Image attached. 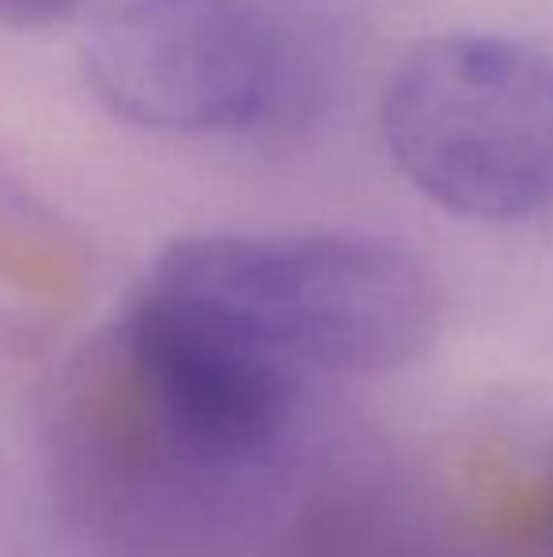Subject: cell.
Listing matches in <instances>:
<instances>
[{
	"instance_id": "obj_5",
	"label": "cell",
	"mask_w": 553,
	"mask_h": 557,
	"mask_svg": "<svg viewBox=\"0 0 553 557\" xmlns=\"http://www.w3.org/2000/svg\"><path fill=\"white\" fill-rule=\"evenodd\" d=\"M76 4L80 0H0V27H12V30L53 27L65 15H73Z\"/></svg>"
},
{
	"instance_id": "obj_2",
	"label": "cell",
	"mask_w": 553,
	"mask_h": 557,
	"mask_svg": "<svg viewBox=\"0 0 553 557\" xmlns=\"http://www.w3.org/2000/svg\"><path fill=\"white\" fill-rule=\"evenodd\" d=\"M399 171L470 221H524L553 201V58L497 35L417 46L384 96Z\"/></svg>"
},
{
	"instance_id": "obj_4",
	"label": "cell",
	"mask_w": 553,
	"mask_h": 557,
	"mask_svg": "<svg viewBox=\"0 0 553 557\" xmlns=\"http://www.w3.org/2000/svg\"><path fill=\"white\" fill-rule=\"evenodd\" d=\"M126 352L155 418L193 455L251 459L277 441L296 380L190 308L140 285Z\"/></svg>"
},
{
	"instance_id": "obj_6",
	"label": "cell",
	"mask_w": 553,
	"mask_h": 557,
	"mask_svg": "<svg viewBox=\"0 0 553 557\" xmlns=\"http://www.w3.org/2000/svg\"><path fill=\"white\" fill-rule=\"evenodd\" d=\"M546 508H550V523H553V470H550V490H546Z\"/></svg>"
},
{
	"instance_id": "obj_3",
	"label": "cell",
	"mask_w": 553,
	"mask_h": 557,
	"mask_svg": "<svg viewBox=\"0 0 553 557\" xmlns=\"http://www.w3.org/2000/svg\"><path fill=\"white\" fill-rule=\"evenodd\" d=\"M84 73L118 117L183 137L285 125L307 99L303 53L259 0H122Z\"/></svg>"
},
{
	"instance_id": "obj_1",
	"label": "cell",
	"mask_w": 553,
	"mask_h": 557,
	"mask_svg": "<svg viewBox=\"0 0 553 557\" xmlns=\"http://www.w3.org/2000/svg\"><path fill=\"white\" fill-rule=\"evenodd\" d=\"M144 288L209 319L292 380L399 368L440 323L428 265L372 235H193L155 258Z\"/></svg>"
}]
</instances>
